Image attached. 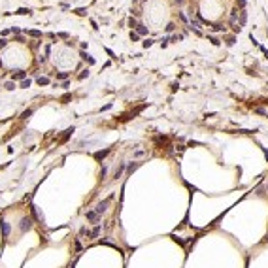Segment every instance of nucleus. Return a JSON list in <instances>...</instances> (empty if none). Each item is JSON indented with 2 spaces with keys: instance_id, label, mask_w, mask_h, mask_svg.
Segmentation results:
<instances>
[{
  "instance_id": "1",
  "label": "nucleus",
  "mask_w": 268,
  "mask_h": 268,
  "mask_svg": "<svg viewBox=\"0 0 268 268\" xmlns=\"http://www.w3.org/2000/svg\"><path fill=\"white\" fill-rule=\"evenodd\" d=\"M136 34H138V36H145V34H148V29H145L143 25H138V27H136Z\"/></svg>"
},
{
  "instance_id": "2",
  "label": "nucleus",
  "mask_w": 268,
  "mask_h": 268,
  "mask_svg": "<svg viewBox=\"0 0 268 268\" xmlns=\"http://www.w3.org/2000/svg\"><path fill=\"white\" fill-rule=\"evenodd\" d=\"M236 19H238V10H232L230 11V23H236Z\"/></svg>"
},
{
  "instance_id": "3",
  "label": "nucleus",
  "mask_w": 268,
  "mask_h": 268,
  "mask_svg": "<svg viewBox=\"0 0 268 268\" xmlns=\"http://www.w3.org/2000/svg\"><path fill=\"white\" fill-rule=\"evenodd\" d=\"M129 27H130V29H136V27H138V23H136V19H134V17H130V19H129Z\"/></svg>"
},
{
  "instance_id": "4",
  "label": "nucleus",
  "mask_w": 268,
  "mask_h": 268,
  "mask_svg": "<svg viewBox=\"0 0 268 268\" xmlns=\"http://www.w3.org/2000/svg\"><path fill=\"white\" fill-rule=\"evenodd\" d=\"M246 19H248L246 11H242V13H240V25H246Z\"/></svg>"
},
{
  "instance_id": "5",
  "label": "nucleus",
  "mask_w": 268,
  "mask_h": 268,
  "mask_svg": "<svg viewBox=\"0 0 268 268\" xmlns=\"http://www.w3.org/2000/svg\"><path fill=\"white\" fill-rule=\"evenodd\" d=\"M38 83H40V85H47V83H49V79H47V78H38Z\"/></svg>"
},
{
  "instance_id": "6",
  "label": "nucleus",
  "mask_w": 268,
  "mask_h": 268,
  "mask_svg": "<svg viewBox=\"0 0 268 268\" xmlns=\"http://www.w3.org/2000/svg\"><path fill=\"white\" fill-rule=\"evenodd\" d=\"M29 34H30V36H34V38L42 36V32H40V30H29Z\"/></svg>"
},
{
  "instance_id": "7",
  "label": "nucleus",
  "mask_w": 268,
  "mask_h": 268,
  "mask_svg": "<svg viewBox=\"0 0 268 268\" xmlns=\"http://www.w3.org/2000/svg\"><path fill=\"white\" fill-rule=\"evenodd\" d=\"M213 30H215V32H219V30H225V27H223V25H219V23H217V25H213Z\"/></svg>"
},
{
  "instance_id": "8",
  "label": "nucleus",
  "mask_w": 268,
  "mask_h": 268,
  "mask_svg": "<svg viewBox=\"0 0 268 268\" xmlns=\"http://www.w3.org/2000/svg\"><path fill=\"white\" fill-rule=\"evenodd\" d=\"M174 29H176V23H168V27H166V30H168V32H172Z\"/></svg>"
},
{
  "instance_id": "9",
  "label": "nucleus",
  "mask_w": 268,
  "mask_h": 268,
  "mask_svg": "<svg viewBox=\"0 0 268 268\" xmlns=\"http://www.w3.org/2000/svg\"><path fill=\"white\" fill-rule=\"evenodd\" d=\"M143 155H145V151H143V149H138V151L134 153V157H136V159H138V157H143Z\"/></svg>"
},
{
  "instance_id": "10",
  "label": "nucleus",
  "mask_w": 268,
  "mask_h": 268,
  "mask_svg": "<svg viewBox=\"0 0 268 268\" xmlns=\"http://www.w3.org/2000/svg\"><path fill=\"white\" fill-rule=\"evenodd\" d=\"M21 78H25V72H21V70H19L17 74H15V79H21Z\"/></svg>"
},
{
  "instance_id": "11",
  "label": "nucleus",
  "mask_w": 268,
  "mask_h": 268,
  "mask_svg": "<svg viewBox=\"0 0 268 268\" xmlns=\"http://www.w3.org/2000/svg\"><path fill=\"white\" fill-rule=\"evenodd\" d=\"M130 40H134V42H136V40H138V34H136V32H130Z\"/></svg>"
},
{
  "instance_id": "12",
  "label": "nucleus",
  "mask_w": 268,
  "mask_h": 268,
  "mask_svg": "<svg viewBox=\"0 0 268 268\" xmlns=\"http://www.w3.org/2000/svg\"><path fill=\"white\" fill-rule=\"evenodd\" d=\"M29 85H30V81H29V79H27V81H23V83H21V87H25V89H27Z\"/></svg>"
},
{
  "instance_id": "13",
  "label": "nucleus",
  "mask_w": 268,
  "mask_h": 268,
  "mask_svg": "<svg viewBox=\"0 0 268 268\" xmlns=\"http://www.w3.org/2000/svg\"><path fill=\"white\" fill-rule=\"evenodd\" d=\"M227 43H229V45H232V43H234V38H232V36H230V38H227Z\"/></svg>"
},
{
  "instance_id": "14",
  "label": "nucleus",
  "mask_w": 268,
  "mask_h": 268,
  "mask_svg": "<svg viewBox=\"0 0 268 268\" xmlns=\"http://www.w3.org/2000/svg\"><path fill=\"white\" fill-rule=\"evenodd\" d=\"M238 4H240V6L243 8V6H246V0H238Z\"/></svg>"
},
{
  "instance_id": "15",
  "label": "nucleus",
  "mask_w": 268,
  "mask_h": 268,
  "mask_svg": "<svg viewBox=\"0 0 268 268\" xmlns=\"http://www.w3.org/2000/svg\"><path fill=\"white\" fill-rule=\"evenodd\" d=\"M174 4H178V6H181V4H183V0H174Z\"/></svg>"
},
{
  "instance_id": "16",
  "label": "nucleus",
  "mask_w": 268,
  "mask_h": 268,
  "mask_svg": "<svg viewBox=\"0 0 268 268\" xmlns=\"http://www.w3.org/2000/svg\"><path fill=\"white\" fill-rule=\"evenodd\" d=\"M6 43H8V42H6V40H0V47H4V45H6Z\"/></svg>"
}]
</instances>
